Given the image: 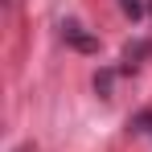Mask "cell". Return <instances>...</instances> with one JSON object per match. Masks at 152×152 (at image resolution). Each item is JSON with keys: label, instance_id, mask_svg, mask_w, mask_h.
I'll return each instance as SVG.
<instances>
[{"label": "cell", "instance_id": "obj_1", "mask_svg": "<svg viewBox=\"0 0 152 152\" xmlns=\"http://www.w3.org/2000/svg\"><path fill=\"white\" fill-rule=\"evenodd\" d=\"M62 41H66L70 50H78V53H99V37L86 33L78 21H62Z\"/></svg>", "mask_w": 152, "mask_h": 152}, {"label": "cell", "instance_id": "obj_2", "mask_svg": "<svg viewBox=\"0 0 152 152\" xmlns=\"http://www.w3.org/2000/svg\"><path fill=\"white\" fill-rule=\"evenodd\" d=\"M148 53H152L148 41H127V45H124V70H136L140 58H148Z\"/></svg>", "mask_w": 152, "mask_h": 152}, {"label": "cell", "instance_id": "obj_3", "mask_svg": "<svg viewBox=\"0 0 152 152\" xmlns=\"http://www.w3.org/2000/svg\"><path fill=\"white\" fill-rule=\"evenodd\" d=\"M111 91H115V70L103 66L99 74H95V95H99V99H111Z\"/></svg>", "mask_w": 152, "mask_h": 152}, {"label": "cell", "instance_id": "obj_4", "mask_svg": "<svg viewBox=\"0 0 152 152\" xmlns=\"http://www.w3.org/2000/svg\"><path fill=\"white\" fill-rule=\"evenodd\" d=\"M127 132H136V136H152V111H136L132 119H127Z\"/></svg>", "mask_w": 152, "mask_h": 152}, {"label": "cell", "instance_id": "obj_5", "mask_svg": "<svg viewBox=\"0 0 152 152\" xmlns=\"http://www.w3.org/2000/svg\"><path fill=\"white\" fill-rule=\"evenodd\" d=\"M119 8H124L127 21H140V12H144V4H140V0H119Z\"/></svg>", "mask_w": 152, "mask_h": 152}, {"label": "cell", "instance_id": "obj_6", "mask_svg": "<svg viewBox=\"0 0 152 152\" xmlns=\"http://www.w3.org/2000/svg\"><path fill=\"white\" fill-rule=\"evenodd\" d=\"M17 152H33V144H25V148H17Z\"/></svg>", "mask_w": 152, "mask_h": 152}, {"label": "cell", "instance_id": "obj_7", "mask_svg": "<svg viewBox=\"0 0 152 152\" xmlns=\"http://www.w3.org/2000/svg\"><path fill=\"white\" fill-rule=\"evenodd\" d=\"M148 17H152V0H148Z\"/></svg>", "mask_w": 152, "mask_h": 152}]
</instances>
